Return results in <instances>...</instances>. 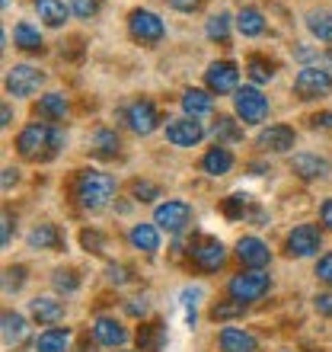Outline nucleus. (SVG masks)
<instances>
[{
  "instance_id": "nucleus-16",
  "label": "nucleus",
  "mask_w": 332,
  "mask_h": 352,
  "mask_svg": "<svg viewBox=\"0 0 332 352\" xmlns=\"http://www.w3.org/2000/svg\"><path fill=\"white\" fill-rule=\"evenodd\" d=\"M237 256H240V263L249 266V269H262V266H268V260H272L268 247L259 241V237H240V243H237Z\"/></svg>"
},
{
  "instance_id": "nucleus-29",
  "label": "nucleus",
  "mask_w": 332,
  "mask_h": 352,
  "mask_svg": "<svg viewBox=\"0 0 332 352\" xmlns=\"http://www.w3.org/2000/svg\"><path fill=\"white\" fill-rule=\"evenodd\" d=\"M13 45L23 48V52H42V36H38L36 26L16 23V29H13Z\"/></svg>"
},
{
  "instance_id": "nucleus-39",
  "label": "nucleus",
  "mask_w": 332,
  "mask_h": 352,
  "mask_svg": "<svg viewBox=\"0 0 332 352\" xmlns=\"http://www.w3.org/2000/svg\"><path fill=\"white\" fill-rule=\"evenodd\" d=\"M51 282H55L58 292H77V285H80V282H77V276L71 272V269H67V272H64V269H58Z\"/></svg>"
},
{
  "instance_id": "nucleus-17",
  "label": "nucleus",
  "mask_w": 332,
  "mask_h": 352,
  "mask_svg": "<svg viewBox=\"0 0 332 352\" xmlns=\"http://www.w3.org/2000/svg\"><path fill=\"white\" fill-rule=\"evenodd\" d=\"M221 349L224 352H256L259 340L243 327H224L221 330Z\"/></svg>"
},
{
  "instance_id": "nucleus-44",
  "label": "nucleus",
  "mask_w": 332,
  "mask_h": 352,
  "mask_svg": "<svg viewBox=\"0 0 332 352\" xmlns=\"http://www.w3.org/2000/svg\"><path fill=\"white\" fill-rule=\"evenodd\" d=\"M109 278L112 282H115V285H125V282H128V266H121V263H112L109 266Z\"/></svg>"
},
{
  "instance_id": "nucleus-20",
  "label": "nucleus",
  "mask_w": 332,
  "mask_h": 352,
  "mask_svg": "<svg viewBox=\"0 0 332 352\" xmlns=\"http://www.w3.org/2000/svg\"><path fill=\"white\" fill-rule=\"evenodd\" d=\"M32 3H36L38 19H42L45 26H51V29L64 26L67 16H71V7H67L64 0H32Z\"/></svg>"
},
{
  "instance_id": "nucleus-1",
  "label": "nucleus",
  "mask_w": 332,
  "mask_h": 352,
  "mask_svg": "<svg viewBox=\"0 0 332 352\" xmlns=\"http://www.w3.org/2000/svg\"><path fill=\"white\" fill-rule=\"evenodd\" d=\"M61 144H64V131L58 129V125H51V122H29L16 138V151L23 160L55 157Z\"/></svg>"
},
{
  "instance_id": "nucleus-36",
  "label": "nucleus",
  "mask_w": 332,
  "mask_h": 352,
  "mask_svg": "<svg viewBox=\"0 0 332 352\" xmlns=\"http://www.w3.org/2000/svg\"><path fill=\"white\" fill-rule=\"evenodd\" d=\"M243 301H237V298H230V301H221V305L211 307V320H233V317L243 314Z\"/></svg>"
},
{
  "instance_id": "nucleus-9",
  "label": "nucleus",
  "mask_w": 332,
  "mask_h": 352,
  "mask_svg": "<svg viewBox=\"0 0 332 352\" xmlns=\"http://www.w3.org/2000/svg\"><path fill=\"white\" fill-rule=\"evenodd\" d=\"M45 84V74L32 65H13L7 71V93L10 96H32Z\"/></svg>"
},
{
  "instance_id": "nucleus-43",
  "label": "nucleus",
  "mask_w": 332,
  "mask_h": 352,
  "mask_svg": "<svg viewBox=\"0 0 332 352\" xmlns=\"http://www.w3.org/2000/svg\"><path fill=\"white\" fill-rule=\"evenodd\" d=\"M316 276H320V282H326V285H332V253H326V256H320V263H316Z\"/></svg>"
},
{
  "instance_id": "nucleus-5",
  "label": "nucleus",
  "mask_w": 332,
  "mask_h": 352,
  "mask_svg": "<svg viewBox=\"0 0 332 352\" xmlns=\"http://www.w3.org/2000/svg\"><path fill=\"white\" fill-rule=\"evenodd\" d=\"M233 106H237V116L243 119V125H259L268 116V100L256 87H240L233 93Z\"/></svg>"
},
{
  "instance_id": "nucleus-8",
  "label": "nucleus",
  "mask_w": 332,
  "mask_h": 352,
  "mask_svg": "<svg viewBox=\"0 0 332 352\" xmlns=\"http://www.w3.org/2000/svg\"><path fill=\"white\" fill-rule=\"evenodd\" d=\"M320 247H323V234H320V228H316V224H297L294 231L287 234V241H285L287 256H297V260L313 256Z\"/></svg>"
},
{
  "instance_id": "nucleus-32",
  "label": "nucleus",
  "mask_w": 332,
  "mask_h": 352,
  "mask_svg": "<svg viewBox=\"0 0 332 352\" xmlns=\"http://www.w3.org/2000/svg\"><path fill=\"white\" fill-rule=\"evenodd\" d=\"M307 26L320 42H332V16L329 13H310L307 16Z\"/></svg>"
},
{
  "instance_id": "nucleus-22",
  "label": "nucleus",
  "mask_w": 332,
  "mask_h": 352,
  "mask_svg": "<svg viewBox=\"0 0 332 352\" xmlns=\"http://www.w3.org/2000/svg\"><path fill=\"white\" fill-rule=\"evenodd\" d=\"M29 311H32V317L38 324H48V327L64 317V305L58 298H36V301H29Z\"/></svg>"
},
{
  "instance_id": "nucleus-24",
  "label": "nucleus",
  "mask_w": 332,
  "mask_h": 352,
  "mask_svg": "<svg viewBox=\"0 0 332 352\" xmlns=\"http://www.w3.org/2000/svg\"><path fill=\"white\" fill-rule=\"evenodd\" d=\"M36 352H71V330H61V327H48L45 333H38Z\"/></svg>"
},
{
  "instance_id": "nucleus-41",
  "label": "nucleus",
  "mask_w": 332,
  "mask_h": 352,
  "mask_svg": "<svg viewBox=\"0 0 332 352\" xmlns=\"http://www.w3.org/2000/svg\"><path fill=\"white\" fill-rule=\"evenodd\" d=\"M80 243L86 247V250H93V253H102V247H106V241H102L99 231H83L80 234Z\"/></svg>"
},
{
  "instance_id": "nucleus-13",
  "label": "nucleus",
  "mask_w": 332,
  "mask_h": 352,
  "mask_svg": "<svg viewBox=\"0 0 332 352\" xmlns=\"http://www.w3.org/2000/svg\"><path fill=\"white\" fill-rule=\"evenodd\" d=\"M204 84L211 93H237L240 90V71L233 61H214L208 71H204Z\"/></svg>"
},
{
  "instance_id": "nucleus-12",
  "label": "nucleus",
  "mask_w": 332,
  "mask_h": 352,
  "mask_svg": "<svg viewBox=\"0 0 332 352\" xmlns=\"http://www.w3.org/2000/svg\"><path fill=\"white\" fill-rule=\"evenodd\" d=\"M192 260L204 272H217L227 263V250H224V243L217 237H202V241L192 243Z\"/></svg>"
},
{
  "instance_id": "nucleus-21",
  "label": "nucleus",
  "mask_w": 332,
  "mask_h": 352,
  "mask_svg": "<svg viewBox=\"0 0 332 352\" xmlns=\"http://www.w3.org/2000/svg\"><path fill=\"white\" fill-rule=\"evenodd\" d=\"M182 109L189 119H202V116H208V112L214 109V96L208 90H185L182 93Z\"/></svg>"
},
{
  "instance_id": "nucleus-46",
  "label": "nucleus",
  "mask_w": 332,
  "mask_h": 352,
  "mask_svg": "<svg viewBox=\"0 0 332 352\" xmlns=\"http://www.w3.org/2000/svg\"><path fill=\"white\" fill-rule=\"evenodd\" d=\"M313 305H316V311H320L323 317H332V295H316Z\"/></svg>"
},
{
  "instance_id": "nucleus-25",
  "label": "nucleus",
  "mask_w": 332,
  "mask_h": 352,
  "mask_svg": "<svg viewBox=\"0 0 332 352\" xmlns=\"http://www.w3.org/2000/svg\"><path fill=\"white\" fill-rule=\"evenodd\" d=\"M230 167H233V154L227 148H221V144H214L202 157V170L208 176H224V173H230Z\"/></svg>"
},
{
  "instance_id": "nucleus-45",
  "label": "nucleus",
  "mask_w": 332,
  "mask_h": 352,
  "mask_svg": "<svg viewBox=\"0 0 332 352\" xmlns=\"http://www.w3.org/2000/svg\"><path fill=\"white\" fill-rule=\"evenodd\" d=\"M10 237H13V218H10V212H3V228H0V243H3V247H10Z\"/></svg>"
},
{
  "instance_id": "nucleus-19",
  "label": "nucleus",
  "mask_w": 332,
  "mask_h": 352,
  "mask_svg": "<svg viewBox=\"0 0 332 352\" xmlns=\"http://www.w3.org/2000/svg\"><path fill=\"white\" fill-rule=\"evenodd\" d=\"M291 170H294L300 179H323L329 176V164L316 154H294L291 157Z\"/></svg>"
},
{
  "instance_id": "nucleus-7",
  "label": "nucleus",
  "mask_w": 332,
  "mask_h": 352,
  "mask_svg": "<svg viewBox=\"0 0 332 352\" xmlns=\"http://www.w3.org/2000/svg\"><path fill=\"white\" fill-rule=\"evenodd\" d=\"M189 221H192V205L182 202V199H169V202L157 205V212H154V224L160 231H169V234L185 231Z\"/></svg>"
},
{
  "instance_id": "nucleus-50",
  "label": "nucleus",
  "mask_w": 332,
  "mask_h": 352,
  "mask_svg": "<svg viewBox=\"0 0 332 352\" xmlns=\"http://www.w3.org/2000/svg\"><path fill=\"white\" fill-rule=\"evenodd\" d=\"M320 218H323V224L332 231V199H326V202H323V208H320Z\"/></svg>"
},
{
  "instance_id": "nucleus-51",
  "label": "nucleus",
  "mask_w": 332,
  "mask_h": 352,
  "mask_svg": "<svg viewBox=\"0 0 332 352\" xmlns=\"http://www.w3.org/2000/svg\"><path fill=\"white\" fill-rule=\"evenodd\" d=\"M16 179H19V170H13V167L3 170V189H10V186L16 183Z\"/></svg>"
},
{
  "instance_id": "nucleus-14",
  "label": "nucleus",
  "mask_w": 332,
  "mask_h": 352,
  "mask_svg": "<svg viewBox=\"0 0 332 352\" xmlns=\"http://www.w3.org/2000/svg\"><path fill=\"white\" fill-rule=\"evenodd\" d=\"M294 129H287V125H268V129L259 131V148L262 151H272V154H287V151L294 148Z\"/></svg>"
},
{
  "instance_id": "nucleus-3",
  "label": "nucleus",
  "mask_w": 332,
  "mask_h": 352,
  "mask_svg": "<svg viewBox=\"0 0 332 352\" xmlns=\"http://www.w3.org/2000/svg\"><path fill=\"white\" fill-rule=\"evenodd\" d=\"M268 288H272V278L262 272V269H249V272H240V276H233L227 282V292L230 298L249 305V301H259L262 295H268Z\"/></svg>"
},
{
  "instance_id": "nucleus-11",
  "label": "nucleus",
  "mask_w": 332,
  "mask_h": 352,
  "mask_svg": "<svg viewBox=\"0 0 332 352\" xmlns=\"http://www.w3.org/2000/svg\"><path fill=\"white\" fill-rule=\"evenodd\" d=\"M125 122H128V129L134 131V135H150V131H157V125H160V112L150 100H134L128 109H125Z\"/></svg>"
},
{
  "instance_id": "nucleus-49",
  "label": "nucleus",
  "mask_w": 332,
  "mask_h": 352,
  "mask_svg": "<svg viewBox=\"0 0 332 352\" xmlns=\"http://www.w3.org/2000/svg\"><path fill=\"white\" fill-rule=\"evenodd\" d=\"M310 122H313L316 129H332V112H320V116H313Z\"/></svg>"
},
{
  "instance_id": "nucleus-35",
  "label": "nucleus",
  "mask_w": 332,
  "mask_h": 352,
  "mask_svg": "<svg viewBox=\"0 0 332 352\" xmlns=\"http://www.w3.org/2000/svg\"><path fill=\"white\" fill-rule=\"evenodd\" d=\"M214 138L217 141H240L243 131L230 116H217V122H214Z\"/></svg>"
},
{
  "instance_id": "nucleus-38",
  "label": "nucleus",
  "mask_w": 332,
  "mask_h": 352,
  "mask_svg": "<svg viewBox=\"0 0 332 352\" xmlns=\"http://www.w3.org/2000/svg\"><path fill=\"white\" fill-rule=\"evenodd\" d=\"M23 282H26V266H10L7 272H3V288H7V292H19Z\"/></svg>"
},
{
  "instance_id": "nucleus-48",
  "label": "nucleus",
  "mask_w": 332,
  "mask_h": 352,
  "mask_svg": "<svg viewBox=\"0 0 332 352\" xmlns=\"http://www.w3.org/2000/svg\"><path fill=\"white\" fill-rule=\"evenodd\" d=\"M125 311H128L131 317H144V314H147V305H144V301H141V305H138V301H128V305H125Z\"/></svg>"
},
{
  "instance_id": "nucleus-18",
  "label": "nucleus",
  "mask_w": 332,
  "mask_h": 352,
  "mask_svg": "<svg viewBox=\"0 0 332 352\" xmlns=\"http://www.w3.org/2000/svg\"><path fill=\"white\" fill-rule=\"evenodd\" d=\"M26 340H29L26 317L16 314V311H3V343H7L10 349H19Z\"/></svg>"
},
{
  "instance_id": "nucleus-10",
  "label": "nucleus",
  "mask_w": 332,
  "mask_h": 352,
  "mask_svg": "<svg viewBox=\"0 0 332 352\" xmlns=\"http://www.w3.org/2000/svg\"><path fill=\"white\" fill-rule=\"evenodd\" d=\"M202 138H204V125L198 119L182 116V119H169V122H166V141H169V144H176V148H195Z\"/></svg>"
},
{
  "instance_id": "nucleus-31",
  "label": "nucleus",
  "mask_w": 332,
  "mask_h": 352,
  "mask_svg": "<svg viewBox=\"0 0 332 352\" xmlns=\"http://www.w3.org/2000/svg\"><path fill=\"white\" fill-rule=\"evenodd\" d=\"M119 148H121V141H119L115 131H109V129L96 131V154H99V157H115Z\"/></svg>"
},
{
  "instance_id": "nucleus-6",
  "label": "nucleus",
  "mask_w": 332,
  "mask_h": 352,
  "mask_svg": "<svg viewBox=\"0 0 332 352\" xmlns=\"http://www.w3.org/2000/svg\"><path fill=\"white\" fill-rule=\"evenodd\" d=\"M294 93L300 100H320L332 93V74L323 67H300L294 77Z\"/></svg>"
},
{
  "instance_id": "nucleus-33",
  "label": "nucleus",
  "mask_w": 332,
  "mask_h": 352,
  "mask_svg": "<svg viewBox=\"0 0 332 352\" xmlns=\"http://www.w3.org/2000/svg\"><path fill=\"white\" fill-rule=\"evenodd\" d=\"M208 38H214V42H227L230 38V13H214L208 19Z\"/></svg>"
},
{
  "instance_id": "nucleus-28",
  "label": "nucleus",
  "mask_w": 332,
  "mask_h": 352,
  "mask_svg": "<svg viewBox=\"0 0 332 352\" xmlns=\"http://www.w3.org/2000/svg\"><path fill=\"white\" fill-rule=\"evenodd\" d=\"M38 116H42V119H51V122L64 119L67 116L64 93H48V96H42V100H38Z\"/></svg>"
},
{
  "instance_id": "nucleus-15",
  "label": "nucleus",
  "mask_w": 332,
  "mask_h": 352,
  "mask_svg": "<svg viewBox=\"0 0 332 352\" xmlns=\"http://www.w3.org/2000/svg\"><path fill=\"white\" fill-rule=\"evenodd\" d=\"M93 340L99 346L119 349V346H125V340H128V330H125L115 317H96V324H93Z\"/></svg>"
},
{
  "instance_id": "nucleus-37",
  "label": "nucleus",
  "mask_w": 332,
  "mask_h": 352,
  "mask_svg": "<svg viewBox=\"0 0 332 352\" xmlns=\"http://www.w3.org/2000/svg\"><path fill=\"white\" fill-rule=\"evenodd\" d=\"M131 195H134L138 202H154V199H160V186L147 183V179H134V183H131Z\"/></svg>"
},
{
  "instance_id": "nucleus-34",
  "label": "nucleus",
  "mask_w": 332,
  "mask_h": 352,
  "mask_svg": "<svg viewBox=\"0 0 332 352\" xmlns=\"http://www.w3.org/2000/svg\"><path fill=\"white\" fill-rule=\"evenodd\" d=\"M246 71H249V77H252L256 84H265V80H272V77H275V65H272V61H265V58H259V55L249 58Z\"/></svg>"
},
{
  "instance_id": "nucleus-30",
  "label": "nucleus",
  "mask_w": 332,
  "mask_h": 352,
  "mask_svg": "<svg viewBox=\"0 0 332 352\" xmlns=\"http://www.w3.org/2000/svg\"><path fill=\"white\" fill-rule=\"evenodd\" d=\"M163 343H166V330L160 324H147L138 330V346L144 352H160Z\"/></svg>"
},
{
  "instance_id": "nucleus-47",
  "label": "nucleus",
  "mask_w": 332,
  "mask_h": 352,
  "mask_svg": "<svg viewBox=\"0 0 332 352\" xmlns=\"http://www.w3.org/2000/svg\"><path fill=\"white\" fill-rule=\"evenodd\" d=\"M169 7L182 10V13H192V10L202 7V0H169Z\"/></svg>"
},
{
  "instance_id": "nucleus-42",
  "label": "nucleus",
  "mask_w": 332,
  "mask_h": 352,
  "mask_svg": "<svg viewBox=\"0 0 332 352\" xmlns=\"http://www.w3.org/2000/svg\"><path fill=\"white\" fill-rule=\"evenodd\" d=\"M224 212L230 214V218H240L246 212V195H230L227 202H224Z\"/></svg>"
},
{
  "instance_id": "nucleus-54",
  "label": "nucleus",
  "mask_w": 332,
  "mask_h": 352,
  "mask_svg": "<svg viewBox=\"0 0 332 352\" xmlns=\"http://www.w3.org/2000/svg\"><path fill=\"white\" fill-rule=\"evenodd\" d=\"M329 58H332V55H329Z\"/></svg>"
},
{
  "instance_id": "nucleus-40",
  "label": "nucleus",
  "mask_w": 332,
  "mask_h": 352,
  "mask_svg": "<svg viewBox=\"0 0 332 352\" xmlns=\"http://www.w3.org/2000/svg\"><path fill=\"white\" fill-rule=\"evenodd\" d=\"M96 10H99V0H71V13H77L80 19L96 16Z\"/></svg>"
},
{
  "instance_id": "nucleus-27",
  "label": "nucleus",
  "mask_w": 332,
  "mask_h": 352,
  "mask_svg": "<svg viewBox=\"0 0 332 352\" xmlns=\"http://www.w3.org/2000/svg\"><path fill=\"white\" fill-rule=\"evenodd\" d=\"M237 29L249 38L262 36V32H265V19H262V13H259L256 7H243L240 13H237Z\"/></svg>"
},
{
  "instance_id": "nucleus-26",
  "label": "nucleus",
  "mask_w": 332,
  "mask_h": 352,
  "mask_svg": "<svg viewBox=\"0 0 332 352\" xmlns=\"http://www.w3.org/2000/svg\"><path fill=\"white\" fill-rule=\"evenodd\" d=\"M29 247H32V250H58V247H61V231L48 221L36 224V228L29 231Z\"/></svg>"
},
{
  "instance_id": "nucleus-53",
  "label": "nucleus",
  "mask_w": 332,
  "mask_h": 352,
  "mask_svg": "<svg viewBox=\"0 0 332 352\" xmlns=\"http://www.w3.org/2000/svg\"><path fill=\"white\" fill-rule=\"evenodd\" d=\"M0 3H3V7H7V3H10V0H0Z\"/></svg>"
},
{
  "instance_id": "nucleus-2",
  "label": "nucleus",
  "mask_w": 332,
  "mask_h": 352,
  "mask_svg": "<svg viewBox=\"0 0 332 352\" xmlns=\"http://www.w3.org/2000/svg\"><path fill=\"white\" fill-rule=\"evenodd\" d=\"M74 195H77V202H80V208L99 212L115 195V179L109 173H102V170H83L74 183Z\"/></svg>"
},
{
  "instance_id": "nucleus-23",
  "label": "nucleus",
  "mask_w": 332,
  "mask_h": 352,
  "mask_svg": "<svg viewBox=\"0 0 332 352\" xmlns=\"http://www.w3.org/2000/svg\"><path fill=\"white\" fill-rule=\"evenodd\" d=\"M128 241L134 250H144V253H157L160 250V231L157 224H134L128 234Z\"/></svg>"
},
{
  "instance_id": "nucleus-4",
  "label": "nucleus",
  "mask_w": 332,
  "mask_h": 352,
  "mask_svg": "<svg viewBox=\"0 0 332 352\" xmlns=\"http://www.w3.org/2000/svg\"><path fill=\"white\" fill-rule=\"evenodd\" d=\"M128 32H131V38H138L141 45H157L160 38L166 36V26H163V19L157 13H150V10H131Z\"/></svg>"
},
{
  "instance_id": "nucleus-52",
  "label": "nucleus",
  "mask_w": 332,
  "mask_h": 352,
  "mask_svg": "<svg viewBox=\"0 0 332 352\" xmlns=\"http://www.w3.org/2000/svg\"><path fill=\"white\" fill-rule=\"evenodd\" d=\"M0 119H3V122H0V125L7 129V125H10V119H13V112H10V106H3V109H0Z\"/></svg>"
}]
</instances>
